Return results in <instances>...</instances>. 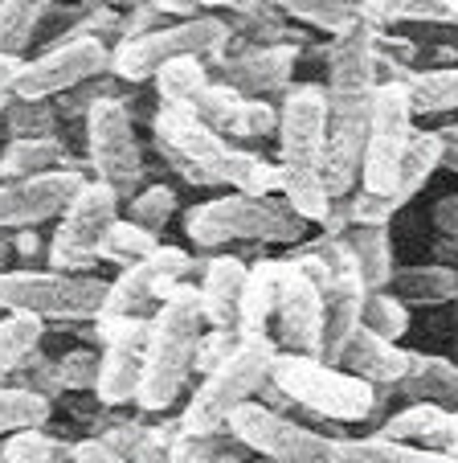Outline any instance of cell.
<instances>
[{
	"mask_svg": "<svg viewBox=\"0 0 458 463\" xmlns=\"http://www.w3.org/2000/svg\"><path fill=\"white\" fill-rule=\"evenodd\" d=\"M201 333H205V312H201L197 288L176 283L160 299L152 328H147L144 377H139V393H136L139 411H168L181 398L184 382L192 373V361H197Z\"/></svg>",
	"mask_w": 458,
	"mask_h": 463,
	"instance_id": "obj_1",
	"label": "cell"
},
{
	"mask_svg": "<svg viewBox=\"0 0 458 463\" xmlns=\"http://www.w3.org/2000/svg\"><path fill=\"white\" fill-rule=\"evenodd\" d=\"M303 230L307 222L291 210V205L270 193H229V197H213V202H201L184 213V234L197 246L213 250L225 242H303Z\"/></svg>",
	"mask_w": 458,
	"mask_h": 463,
	"instance_id": "obj_2",
	"label": "cell"
},
{
	"mask_svg": "<svg viewBox=\"0 0 458 463\" xmlns=\"http://www.w3.org/2000/svg\"><path fill=\"white\" fill-rule=\"evenodd\" d=\"M275 357H278V341H270L266 333L242 336L238 349L217 369H209L205 382L192 390L189 406H184V414H181V430H192V435L225 430V422H229V414H234L238 406L258 398V390L270 377Z\"/></svg>",
	"mask_w": 458,
	"mask_h": 463,
	"instance_id": "obj_3",
	"label": "cell"
},
{
	"mask_svg": "<svg viewBox=\"0 0 458 463\" xmlns=\"http://www.w3.org/2000/svg\"><path fill=\"white\" fill-rule=\"evenodd\" d=\"M270 382L283 390L286 402L332 422H364L377 411V385L332 365V361L312 357V353L278 349L275 365H270Z\"/></svg>",
	"mask_w": 458,
	"mask_h": 463,
	"instance_id": "obj_4",
	"label": "cell"
},
{
	"mask_svg": "<svg viewBox=\"0 0 458 463\" xmlns=\"http://www.w3.org/2000/svg\"><path fill=\"white\" fill-rule=\"evenodd\" d=\"M229 37L234 25L221 17H181L173 25L119 37V45L111 50V74L123 82H147L173 58H213L229 45Z\"/></svg>",
	"mask_w": 458,
	"mask_h": 463,
	"instance_id": "obj_5",
	"label": "cell"
},
{
	"mask_svg": "<svg viewBox=\"0 0 458 463\" xmlns=\"http://www.w3.org/2000/svg\"><path fill=\"white\" fill-rule=\"evenodd\" d=\"M107 304V283L95 275L70 271H5L0 275V307L5 312H29L37 320L79 324L95 320Z\"/></svg>",
	"mask_w": 458,
	"mask_h": 463,
	"instance_id": "obj_6",
	"label": "cell"
},
{
	"mask_svg": "<svg viewBox=\"0 0 458 463\" xmlns=\"http://www.w3.org/2000/svg\"><path fill=\"white\" fill-rule=\"evenodd\" d=\"M156 148L168 156V165L192 184H229L234 173V156L238 148L225 140L217 128H209L192 107H176V103H160L156 119Z\"/></svg>",
	"mask_w": 458,
	"mask_h": 463,
	"instance_id": "obj_7",
	"label": "cell"
},
{
	"mask_svg": "<svg viewBox=\"0 0 458 463\" xmlns=\"http://www.w3.org/2000/svg\"><path fill=\"white\" fill-rule=\"evenodd\" d=\"M119 193L107 181H82V189L70 197V205L58 213V230L50 238V267L53 271H70V275H90V267L103 250L107 230L119 222Z\"/></svg>",
	"mask_w": 458,
	"mask_h": 463,
	"instance_id": "obj_8",
	"label": "cell"
},
{
	"mask_svg": "<svg viewBox=\"0 0 458 463\" xmlns=\"http://www.w3.org/2000/svg\"><path fill=\"white\" fill-rule=\"evenodd\" d=\"M414 136V107L401 79H380L372 90L369 107V136H364V165H360V189L389 193L397 184V168L406 156V144Z\"/></svg>",
	"mask_w": 458,
	"mask_h": 463,
	"instance_id": "obj_9",
	"label": "cell"
},
{
	"mask_svg": "<svg viewBox=\"0 0 458 463\" xmlns=\"http://www.w3.org/2000/svg\"><path fill=\"white\" fill-rule=\"evenodd\" d=\"M225 435L238 447L254 451L258 459L270 463H332V439L320 430L291 422L286 414L262 406L258 398H250L246 406H238L225 422Z\"/></svg>",
	"mask_w": 458,
	"mask_h": 463,
	"instance_id": "obj_10",
	"label": "cell"
},
{
	"mask_svg": "<svg viewBox=\"0 0 458 463\" xmlns=\"http://www.w3.org/2000/svg\"><path fill=\"white\" fill-rule=\"evenodd\" d=\"M87 156H90V173L111 184L119 197H131V189H139L144 156H139V140L123 99L98 95L87 107Z\"/></svg>",
	"mask_w": 458,
	"mask_h": 463,
	"instance_id": "obj_11",
	"label": "cell"
},
{
	"mask_svg": "<svg viewBox=\"0 0 458 463\" xmlns=\"http://www.w3.org/2000/svg\"><path fill=\"white\" fill-rule=\"evenodd\" d=\"M103 71H111V50L103 37L79 33L61 37L45 53H37L33 61H21L17 79H13V95L17 99H53L66 90H79L82 82L98 79Z\"/></svg>",
	"mask_w": 458,
	"mask_h": 463,
	"instance_id": "obj_12",
	"label": "cell"
},
{
	"mask_svg": "<svg viewBox=\"0 0 458 463\" xmlns=\"http://www.w3.org/2000/svg\"><path fill=\"white\" fill-rule=\"evenodd\" d=\"M192 271V259L181 246L160 242L147 259L123 267L119 279L107 283V304L98 316H147V307L160 304L176 283H184V275Z\"/></svg>",
	"mask_w": 458,
	"mask_h": 463,
	"instance_id": "obj_13",
	"label": "cell"
},
{
	"mask_svg": "<svg viewBox=\"0 0 458 463\" xmlns=\"http://www.w3.org/2000/svg\"><path fill=\"white\" fill-rule=\"evenodd\" d=\"M278 156L283 165L320 168L328 144V87L320 82H294L286 87L278 107Z\"/></svg>",
	"mask_w": 458,
	"mask_h": 463,
	"instance_id": "obj_14",
	"label": "cell"
},
{
	"mask_svg": "<svg viewBox=\"0 0 458 463\" xmlns=\"http://www.w3.org/2000/svg\"><path fill=\"white\" fill-rule=\"evenodd\" d=\"M87 176L79 168H50V173L0 181V230H29L58 218L70 205V197L82 189Z\"/></svg>",
	"mask_w": 458,
	"mask_h": 463,
	"instance_id": "obj_15",
	"label": "cell"
},
{
	"mask_svg": "<svg viewBox=\"0 0 458 463\" xmlns=\"http://www.w3.org/2000/svg\"><path fill=\"white\" fill-rule=\"evenodd\" d=\"M275 324H278V349L312 353L315 357V349H320V328H323V288L291 259H283Z\"/></svg>",
	"mask_w": 458,
	"mask_h": 463,
	"instance_id": "obj_16",
	"label": "cell"
},
{
	"mask_svg": "<svg viewBox=\"0 0 458 463\" xmlns=\"http://www.w3.org/2000/svg\"><path fill=\"white\" fill-rule=\"evenodd\" d=\"M189 107L209 128L229 136V140H262V136H270V131L278 128V111L266 99L242 95V90H234L229 82H205Z\"/></svg>",
	"mask_w": 458,
	"mask_h": 463,
	"instance_id": "obj_17",
	"label": "cell"
},
{
	"mask_svg": "<svg viewBox=\"0 0 458 463\" xmlns=\"http://www.w3.org/2000/svg\"><path fill=\"white\" fill-rule=\"evenodd\" d=\"M221 58V53H213ZM294 61H299V50L291 42H262V45H246L234 58H221L225 82L242 95H270V90H286L294 74Z\"/></svg>",
	"mask_w": 458,
	"mask_h": 463,
	"instance_id": "obj_18",
	"label": "cell"
},
{
	"mask_svg": "<svg viewBox=\"0 0 458 463\" xmlns=\"http://www.w3.org/2000/svg\"><path fill=\"white\" fill-rule=\"evenodd\" d=\"M409 361H414V349H401V341H389V336H380L360 324L352 333V341L340 349L336 365L364 377L377 390H397L401 377L409 373Z\"/></svg>",
	"mask_w": 458,
	"mask_h": 463,
	"instance_id": "obj_19",
	"label": "cell"
},
{
	"mask_svg": "<svg viewBox=\"0 0 458 463\" xmlns=\"http://www.w3.org/2000/svg\"><path fill=\"white\" fill-rule=\"evenodd\" d=\"M364 288L360 271H344L323 288V328H320V349L315 357L320 361H332L336 365L340 349L352 341V333L360 328V316H364Z\"/></svg>",
	"mask_w": 458,
	"mask_h": 463,
	"instance_id": "obj_20",
	"label": "cell"
},
{
	"mask_svg": "<svg viewBox=\"0 0 458 463\" xmlns=\"http://www.w3.org/2000/svg\"><path fill=\"white\" fill-rule=\"evenodd\" d=\"M246 267L234 254H217L205 267L197 296H201V312H205L209 328H238V304H242V288H246Z\"/></svg>",
	"mask_w": 458,
	"mask_h": 463,
	"instance_id": "obj_21",
	"label": "cell"
},
{
	"mask_svg": "<svg viewBox=\"0 0 458 463\" xmlns=\"http://www.w3.org/2000/svg\"><path fill=\"white\" fill-rule=\"evenodd\" d=\"M144 345L147 336H119L103 345V365H98L95 393L103 406H127L136 402L139 377H144Z\"/></svg>",
	"mask_w": 458,
	"mask_h": 463,
	"instance_id": "obj_22",
	"label": "cell"
},
{
	"mask_svg": "<svg viewBox=\"0 0 458 463\" xmlns=\"http://www.w3.org/2000/svg\"><path fill=\"white\" fill-rule=\"evenodd\" d=\"M332 463H458L442 447H417L406 439L369 435V439H332Z\"/></svg>",
	"mask_w": 458,
	"mask_h": 463,
	"instance_id": "obj_23",
	"label": "cell"
},
{
	"mask_svg": "<svg viewBox=\"0 0 458 463\" xmlns=\"http://www.w3.org/2000/svg\"><path fill=\"white\" fill-rule=\"evenodd\" d=\"M278 279H283V259H258L250 271H246L242 304H238V333L242 336L266 333V324L275 320Z\"/></svg>",
	"mask_w": 458,
	"mask_h": 463,
	"instance_id": "obj_24",
	"label": "cell"
},
{
	"mask_svg": "<svg viewBox=\"0 0 458 463\" xmlns=\"http://www.w3.org/2000/svg\"><path fill=\"white\" fill-rule=\"evenodd\" d=\"M397 390L406 393L409 402H434L442 411H458V361L414 353L409 373L401 377Z\"/></svg>",
	"mask_w": 458,
	"mask_h": 463,
	"instance_id": "obj_25",
	"label": "cell"
},
{
	"mask_svg": "<svg viewBox=\"0 0 458 463\" xmlns=\"http://www.w3.org/2000/svg\"><path fill=\"white\" fill-rule=\"evenodd\" d=\"M344 246L352 250L356 259V271H360L364 288L377 291V288H389L393 279V238H389V226H348L344 234Z\"/></svg>",
	"mask_w": 458,
	"mask_h": 463,
	"instance_id": "obj_26",
	"label": "cell"
},
{
	"mask_svg": "<svg viewBox=\"0 0 458 463\" xmlns=\"http://www.w3.org/2000/svg\"><path fill=\"white\" fill-rule=\"evenodd\" d=\"M393 296H401L406 304H425L438 307L458 299V271L446 262H417V267H397L389 279Z\"/></svg>",
	"mask_w": 458,
	"mask_h": 463,
	"instance_id": "obj_27",
	"label": "cell"
},
{
	"mask_svg": "<svg viewBox=\"0 0 458 463\" xmlns=\"http://www.w3.org/2000/svg\"><path fill=\"white\" fill-rule=\"evenodd\" d=\"M278 197H283L303 222H320V226L328 222L332 205H336V197H332L320 168H299V165H283Z\"/></svg>",
	"mask_w": 458,
	"mask_h": 463,
	"instance_id": "obj_28",
	"label": "cell"
},
{
	"mask_svg": "<svg viewBox=\"0 0 458 463\" xmlns=\"http://www.w3.org/2000/svg\"><path fill=\"white\" fill-rule=\"evenodd\" d=\"M45 320L29 312H5L0 316V382L29 365L42 353Z\"/></svg>",
	"mask_w": 458,
	"mask_h": 463,
	"instance_id": "obj_29",
	"label": "cell"
},
{
	"mask_svg": "<svg viewBox=\"0 0 458 463\" xmlns=\"http://www.w3.org/2000/svg\"><path fill=\"white\" fill-rule=\"evenodd\" d=\"M66 165V148L53 136H13L9 148L0 152V181H17V176L50 173V168Z\"/></svg>",
	"mask_w": 458,
	"mask_h": 463,
	"instance_id": "obj_30",
	"label": "cell"
},
{
	"mask_svg": "<svg viewBox=\"0 0 458 463\" xmlns=\"http://www.w3.org/2000/svg\"><path fill=\"white\" fill-rule=\"evenodd\" d=\"M442 168V144H438V131H414L406 144V156H401L397 168V184H393V202L406 205L414 202L417 193L425 189L434 173Z\"/></svg>",
	"mask_w": 458,
	"mask_h": 463,
	"instance_id": "obj_31",
	"label": "cell"
},
{
	"mask_svg": "<svg viewBox=\"0 0 458 463\" xmlns=\"http://www.w3.org/2000/svg\"><path fill=\"white\" fill-rule=\"evenodd\" d=\"M409 107L414 115H446L458 111V66H438V71H414L406 79Z\"/></svg>",
	"mask_w": 458,
	"mask_h": 463,
	"instance_id": "obj_32",
	"label": "cell"
},
{
	"mask_svg": "<svg viewBox=\"0 0 458 463\" xmlns=\"http://www.w3.org/2000/svg\"><path fill=\"white\" fill-rule=\"evenodd\" d=\"M275 9L303 21V25L323 29V33H332V37L364 21L360 0H275Z\"/></svg>",
	"mask_w": 458,
	"mask_h": 463,
	"instance_id": "obj_33",
	"label": "cell"
},
{
	"mask_svg": "<svg viewBox=\"0 0 458 463\" xmlns=\"http://www.w3.org/2000/svg\"><path fill=\"white\" fill-rule=\"evenodd\" d=\"M50 393L33 385H0V435L25 427H45L50 422Z\"/></svg>",
	"mask_w": 458,
	"mask_h": 463,
	"instance_id": "obj_34",
	"label": "cell"
},
{
	"mask_svg": "<svg viewBox=\"0 0 458 463\" xmlns=\"http://www.w3.org/2000/svg\"><path fill=\"white\" fill-rule=\"evenodd\" d=\"M181 430V427H176ZM164 435L160 427H139V422H115L111 430H103V439L111 447H119L123 455H127L131 463H168V443L176 439Z\"/></svg>",
	"mask_w": 458,
	"mask_h": 463,
	"instance_id": "obj_35",
	"label": "cell"
},
{
	"mask_svg": "<svg viewBox=\"0 0 458 463\" xmlns=\"http://www.w3.org/2000/svg\"><path fill=\"white\" fill-rule=\"evenodd\" d=\"M50 0H0V53H25Z\"/></svg>",
	"mask_w": 458,
	"mask_h": 463,
	"instance_id": "obj_36",
	"label": "cell"
},
{
	"mask_svg": "<svg viewBox=\"0 0 458 463\" xmlns=\"http://www.w3.org/2000/svg\"><path fill=\"white\" fill-rule=\"evenodd\" d=\"M160 246V234L156 230H144V226H136L131 218H119L111 230H107V238H103V250H98V259L103 262H115V267H131V262H139V259H147V254Z\"/></svg>",
	"mask_w": 458,
	"mask_h": 463,
	"instance_id": "obj_37",
	"label": "cell"
},
{
	"mask_svg": "<svg viewBox=\"0 0 458 463\" xmlns=\"http://www.w3.org/2000/svg\"><path fill=\"white\" fill-rule=\"evenodd\" d=\"M205 82H209V71H205V61L201 58H173V61H164V66L156 71L160 103L189 107Z\"/></svg>",
	"mask_w": 458,
	"mask_h": 463,
	"instance_id": "obj_38",
	"label": "cell"
},
{
	"mask_svg": "<svg viewBox=\"0 0 458 463\" xmlns=\"http://www.w3.org/2000/svg\"><path fill=\"white\" fill-rule=\"evenodd\" d=\"M446 422V411L434 402H409L406 411L389 414V422L377 430V435H389V439H406V443H434V435L442 430Z\"/></svg>",
	"mask_w": 458,
	"mask_h": 463,
	"instance_id": "obj_39",
	"label": "cell"
},
{
	"mask_svg": "<svg viewBox=\"0 0 458 463\" xmlns=\"http://www.w3.org/2000/svg\"><path fill=\"white\" fill-rule=\"evenodd\" d=\"M364 328H372V333L389 336V341H401V336L409 333V304L401 296H393V291L377 288L364 296V316H360Z\"/></svg>",
	"mask_w": 458,
	"mask_h": 463,
	"instance_id": "obj_40",
	"label": "cell"
},
{
	"mask_svg": "<svg viewBox=\"0 0 458 463\" xmlns=\"http://www.w3.org/2000/svg\"><path fill=\"white\" fill-rule=\"evenodd\" d=\"M61 443L50 439L42 427H25V430H13V435H0V463H58Z\"/></svg>",
	"mask_w": 458,
	"mask_h": 463,
	"instance_id": "obj_41",
	"label": "cell"
},
{
	"mask_svg": "<svg viewBox=\"0 0 458 463\" xmlns=\"http://www.w3.org/2000/svg\"><path fill=\"white\" fill-rule=\"evenodd\" d=\"M173 213H176V193L168 189V184H147V189H139L127 205V218L144 230H156V234L168 226Z\"/></svg>",
	"mask_w": 458,
	"mask_h": 463,
	"instance_id": "obj_42",
	"label": "cell"
},
{
	"mask_svg": "<svg viewBox=\"0 0 458 463\" xmlns=\"http://www.w3.org/2000/svg\"><path fill=\"white\" fill-rule=\"evenodd\" d=\"M5 123H9V136H53V107L50 99H9L5 107Z\"/></svg>",
	"mask_w": 458,
	"mask_h": 463,
	"instance_id": "obj_43",
	"label": "cell"
},
{
	"mask_svg": "<svg viewBox=\"0 0 458 463\" xmlns=\"http://www.w3.org/2000/svg\"><path fill=\"white\" fill-rule=\"evenodd\" d=\"M344 202H348V222H356V226H389V218L401 210L389 193H369V189H352Z\"/></svg>",
	"mask_w": 458,
	"mask_h": 463,
	"instance_id": "obj_44",
	"label": "cell"
},
{
	"mask_svg": "<svg viewBox=\"0 0 458 463\" xmlns=\"http://www.w3.org/2000/svg\"><path fill=\"white\" fill-rule=\"evenodd\" d=\"M98 365H103V353L70 349L66 357H58V385L61 390H95Z\"/></svg>",
	"mask_w": 458,
	"mask_h": 463,
	"instance_id": "obj_45",
	"label": "cell"
},
{
	"mask_svg": "<svg viewBox=\"0 0 458 463\" xmlns=\"http://www.w3.org/2000/svg\"><path fill=\"white\" fill-rule=\"evenodd\" d=\"M238 341H242V333L238 328H205L197 341V361H192V369H197L201 377L209 373V369H217L229 353L238 349Z\"/></svg>",
	"mask_w": 458,
	"mask_h": 463,
	"instance_id": "obj_46",
	"label": "cell"
},
{
	"mask_svg": "<svg viewBox=\"0 0 458 463\" xmlns=\"http://www.w3.org/2000/svg\"><path fill=\"white\" fill-rule=\"evenodd\" d=\"M385 21H450V0H385L380 9V25Z\"/></svg>",
	"mask_w": 458,
	"mask_h": 463,
	"instance_id": "obj_47",
	"label": "cell"
},
{
	"mask_svg": "<svg viewBox=\"0 0 458 463\" xmlns=\"http://www.w3.org/2000/svg\"><path fill=\"white\" fill-rule=\"evenodd\" d=\"M70 463H131L119 447H111L103 435L95 439H82V443L70 447Z\"/></svg>",
	"mask_w": 458,
	"mask_h": 463,
	"instance_id": "obj_48",
	"label": "cell"
},
{
	"mask_svg": "<svg viewBox=\"0 0 458 463\" xmlns=\"http://www.w3.org/2000/svg\"><path fill=\"white\" fill-rule=\"evenodd\" d=\"M434 226H438L442 238H458V193H450L434 205Z\"/></svg>",
	"mask_w": 458,
	"mask_h": 463,
	"instance_id": "obj_49",
	"label": "cell"
},
{
	"mask_svg": "<svg viewBox=\"0 0 458 463\" xmlns=\"http://www.w3.org/2000/svg\"><path fill=\"white\" fill-rule=\"evenodd\" d=\"M438 144H442V168L458 173V123L438 128Z\"/></svg>",
	"mask_w": 458,
	"mask_h": 463,
	"instance_id": "obj_50",
	"label": "cell"
},
{
	"mask_svg": "<svg viewBox=\"0 0 458 463\" xmlns=\"http://www.w3.org/2000/svg\"><path fill=\"white\" fill-rule=\"evenodd\" d=\"M13 250H21V254H25V259H33V254L42 250V238H37V226L17 230V238H13Z\"/></svg>",
	"mask_w": 458,
	"mask_h": 463,
	"instance_id": "obj_51",
	"label": "cell"
},
{
	"mask_svg": "<svg viewBox=\"0 0 458 463\" xmlns=\"http://www.w3.org/2000/svg\"><path fill=\"white\" fill-rule=\"evenodd\" d=\"M17 71H21V53H0V90H13Z\"/></svg>",
	"mask_w": 458,
	"mask_h": 463,
	"instance_id": "obj_52",
	"label": "cell"
},
{
	"mask_svg": "<svg viewBox=\"0 0 458 463\" xmlns=\"http://www.w3.org/2000/svg\"><path fill=\"white\" fill-rule=\"evenodd\" d=\"M164 13H181V17H197V5L192 0H156Z\"/></svg>",
	"mask_w": 458,
	"mask_h": 463,
	"instance_id": "obj_53",
	"label": "cell"
},
{
	"mask_svg": "<svg viewBox=\"0 0 458 463\" xmlns=\"http://www.w3.org/2000/svg\"><path fill=\"white\" fill-rule=\"evenodd\" d=\"M360 9H364V21L380 25V9H385V0H360Z\"/></svg>",
	"mask_w": 458,
	"mask_h": 463,
	"instance_id": "obj_54",
	"label": "cell"
},
{
	"mask_svg": "<svg viewBox=\"0 0 458 463\" xmlns=\"http://www.w3.org/2000/svg\"><path fill=\"white\" fill-rule=\"evenodd\" d=\"M9 259H13V238L0 230V275H5V267H9Z\"/></svg>",
	"mask_w": 458,
	"mask_h": 463,
	"instance_id": "obj_55",
	"label": "cell"
},
{
	"mask_svg": "<svg viewBox=\"0 0 458 463\" xmlns=\"http://www.w3.org/2000/svg\"><path fill=\"white\" fill-rule=\"evenodd\" d=\"M450 21L458 25V0H450Z\"/></svg>",
	"mask_w": 458,
	"mask_h": 463,
	"instance_id": "obj_56",
	"label": "cell"
},
{
	"mask_svg": "<svg viewBox=\"0 0 458 463\" xmlns=\"http://www.w3.org/2000/svg\"><path fill=\"white\" fill-rule=\"evenodd\" d=\"M258 463H270V459H258Z\"/></svg>",
	"mask_w": 458,
	"mask_h": 463,
	"instance_id": "obj_57",
	"label": "cell"
},
{
	"mask_svg": "<svg viewBox=\"0 0 458 463\" xmlns=\"http://www.w3.org/2000/svg\"><path fill=\"white\" fill-rule=\"evenodd\" d=\"M123 5H131V0H123Z\"/></svg>",
	"mask_w": 458,
	"mask_h": 463,
	"instance_id": "obj_58",
	"label": "cell"
}]
</instances>
